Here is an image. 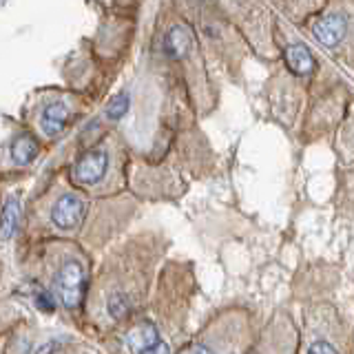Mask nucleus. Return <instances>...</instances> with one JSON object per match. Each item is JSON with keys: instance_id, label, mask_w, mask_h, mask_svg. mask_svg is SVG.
<instances>
[{"instance_id": "nucleus-1", "label": "nucleus", "mask_w": 354, "mask_h": 354, "mask_svg": "<svg viewBox=\"0 0 354 354\" xmlns=\"http://www.w3.org/2000/svg\"><path fill=\"white\" fill-rule=\"evenodd\" d=\"M55 292L66 308H77L82 301L84 290V270L80 261H64L53 277Z\"/></svg>"}, {"instance_id": "nucleus-2", "label": "nucleus", "mask_w": 354, "mask_h": 354, "mask_svg": "<svg viewBox=\"0 0 354 354\" xmlns=\"http://www.w3.org/2000/svg\"><path fill=\"white\" fill-rule=\"evenodd\" d=\"M86 204L77 195H62L58 202L53 204L51 210V221L60 230H73L80 226V221L84 219Z\"/></svg>"}, {"instance_id": "nucleus-3", "label": "nucleus", "mask_w": 354, "mask_h": 354, "mask_svg": "<svg viewBox=\"0 0 354 354\" xmlns=\"http://www.w3.org/2000/svg\"><path fill=\"white\" fill-rule=\"evenodd\" d=\"M106 164H109V158L102 149H93V151H86L80 160H77L75 169H73V177L75 182L80 184H97L100 180L104 177V171H106Z\"/></svg>"}, {"instance_id": "nucleus-4", "label": "nucleus", "mask_w": 354, "mask_h": 354, "mask_svg": "<svg viewBox=\"0 0 354 354\" xmlns=\"http://www.w3.org/2000/svg\"><path fill=\"white\" fill-rule=\"evenodd\" d=\"M348 31V20L341 14H330L326 18H321L315 25V36L319 42H324L326 47H337V44L346 38Z\"/></svg>"}, {"instance_id": "nucleus-5", "label": "nucleus", "mask_w": 354, "mask_h": 354, "mask_svg": "<svg viewBox=\"0 0 354 354\" xmlns=\"http://www.w3.org/2000/svg\"><path fill=\"white\" fill-rule=\"evenodd\" d=\"M160 341L158 328L153 324H140L133 330L127 332L124 337V346L133 352V354H147L155 343Z\"/></svg>"}, {"instance_id": "nucleus-6", "label": "nucleus", "mask_w": 354, "mask_h": 354, "mask_svg": "<svg viewBox=\"0 0 354 354\" xmlns=\"http://www.w3.org/2000/svg\"><path fill=\"white\" fill-rule=\"evenodd\" d=\"M193 47V36L188 27L184 25H175L169 29V33L164 36V51L171 55V58H184V55L191 51Z\"/></svg>"}, {"instance_id": "nucleus-7", "label": "nucleus", "mask_w": 354, "mask_h": 354, "mask_svg": "<svg viewBox=\"0 0 354 354\" xmlns=\"http://www.w3.org/2000/svg\"><path fill=\"white\" fill-rule=\"evenodd\" d=\"M66 118H69V109H66L64 102L49 104L42 111V118H40L42 131L47 133V136H58L66 127Z\"/></svg>"}, {"instance_id": "nucleus-8", "label": "nucleus", "mask_w": 354, "mask_h": 354, "mask_svg": "<svg viewBox=\"0 0 354 354\" xmlns=\"http://www.w3.org/2000/svg\"><path fill=\"white\" fill-rule=\"evenodd\" d=\"M286 62L299 75H308L310 71L315 69L313 53H310V49L306 47V44H301V42L290 44V47L286 49Z\"/></svg>"}, {"instance_id": "nucleus-9", "label": "nucleus", "mask_w": 354, "mask_h": 354, "mask_svg": "<svg viewBox=\"0 0 354 354\" xmlns=\"http://www.w3.org/2000/svg\"><path fill=\"white\" fill-rule=\"evenodd\" d=\"M20 221V199L9 197L3 206V215H0V239H11L18 228Z\"/></svg>"}, {"instance_id": "nucleus-10", "label": "nucleus", "mask_w": 354, "mask_h": 354, "mask_svg": "<svg viewBox=\"0 0 354 354\" xmlns=\"http://www.w3.org/2000/svg\"><path fill=\"white\" fill-rule=\"evenodd\" d=\"M36 153H38L36 140H33L31 136H27V133L18 136L14 140V144H11V158H14V162L20 164V166L31 164L33 158H36Z\"/></svg>"}, {"instance_id": "nucleus-11", "label": "nucleus", "mask_w": 354, "mask_h": 354, "mask_svg": "<svg viewBox=\"0 0 354 354\" xmlns=\"http://www.w3.org/2000/svg\"><path fill=\"white\" fill-rule=\"evenodd\" d=\"M109 313L113 319H124L131 313V301L124 292H115L109 299Z\"/></svg>"}, {"instance_id": "nucleus-12", "label": "nucleus", "mask_w": 354, "mask_h": 354, "mask_svg": "<svg viewBox=\"0 0 354 354\" xmlns=\"http://www.w3.org/2000/svg\"><path fill=\"white\" fill-rule=\"evenodd\" d=\"M129 102H131L129 93H118L115 97H111V102L106 106V118H111V120L124 118V113L129 111Z\"/></svg>"}, {"instance_id": "nucleus-13", "label": "nucleus", "mask_w": 354, "mask_h": 354, "mask_svg": "<svg viewBox=\"0 0 354 354\" xmlns=\"http://www.w3.org/2000/svg\"><path fill=\"white\" fill-rule=\"evenodd\" d=\"M36 306L40 310H44V313H51V310L55 308V301H53V297L47 290H38L36 292Z\"/></svg>"}, {"instance_id": "nucleus-14", "label": "nucleus", "mask_w": 354, "mask_h": 354, "mask_svg": "<svg viewBox=\"0 0 354 354\" xmlns=\"http://www.w3.org/2000/svg\"><path fill=\"white\" fill-rule=\"evenodd\" d=\"M308 354H337V350L332 348L328 341H317L315 346L308 350Z\"/></svg>"}, {"instance_id": "nucleus-15", "label": "nucleus", "mask_w": 354, "mask_h": 354, "mask_svg": "<svg viewBox=\"0 0 354 354\" xmlns=\"http://www.w3.org/2000/svg\"><path fill=\"white\" fill-rule=\"evenodd\" d=\"M62 346V341L60 339H51V341H47V343H42V346L36 350V354H55V352H58V348Z\"/></svg>"}, {"instance_id": "nucleus-16", "label": "nucleus", "mask_w": 354, "mask_h": 354, "mask_svg": "<svg viewBox=\"0 0 354 354\" xmlns=\"http://www.w3.org/2000/svg\"><path fill=\"white\" fill-rule=\"evenodd\" d=\"M182 354H213V350H210L208 346H204V343H195V346L184 350Z\"/></svg>"}, {"instance_id": "nucleus-17", "label": "nucleus", "mask_w": 354, "mask_h": 354, "mask_svg": "<svg viewBox=\"0 0 354 354\" xmlns=\"http://www.w3.org/2000/svg\"><path fill=\"white\" fill-rule=\"evenodd\" d=\"M147 354H171V350H169V346H166L164 341H158Z\"/></svg>"}]
</instances>
